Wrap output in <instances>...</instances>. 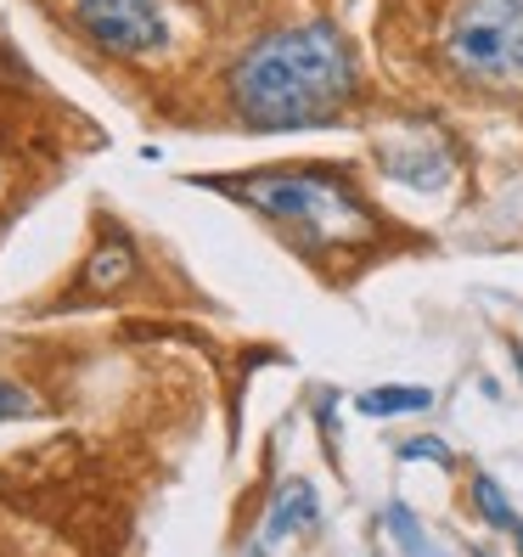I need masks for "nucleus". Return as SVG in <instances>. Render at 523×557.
<instances>
[{
	"instance_id": "obj_12",
	"label": "nucleus",
	"mask_w": 523,
	"mask_h": 557,
	"mask_svg": "<svg viewBox=\"0 0 523 557\" xmlns=\"http://www.w3.org/2000/svg\"><path fill=\"white\" fill-rule=\"evenodd\" d=\"M512 360H518V377H523V344H518V349H512Z\"/></svg>"
},
{
	"instance_id": "obj_7",
	"label": "nucleus",
	"mask_w": 523,
	"mask_h": 557,
	"mask_svg": "<svg viewBox=\"0 0 523 557\" xmlns=\"http://www.w3.org/2000/svg\"><path fill=\"white\" fill-rule=\"evenodd\" d=\"M473 507H478V518L489 523V530H501V535H512L518 541V552H523V518L512 512V502H507V490L489 479V473H473Z\"/></svg>"
},
{
	"instance_id": "obj_13",
	"label": "nucleus",
	"mask_w": 523,
	"mask_h": 557,
	"mask_svg": "<svg viewBox=\"0 0 523 557\" xmlns=\"http://www.w3.org/2000/svg\"><path fill=\"white\" fill-rule=\"evenodd\" d=\"M473 557H496V552H473Z\"/></svg>"
},
{
	"instance_id": "obj_9",
	"label": "nucleus",
	"mask_w": 523,
	"mask_h": 557,
	"mask_svg": "<svg viewBox=\"0 0 523 557\" xmlns=\"http://www.w3.org/2000/svg\"><path fill=\"white\" fill-rule=\"evenodd\" d=\"M434 395L416 383H388V388H372V395H361V411L366 417H400V411H428Z\"/></svg>"
},
{
	"instance_id": "obj_6",
	"label": "nucleus",
	"mask_w": 523,
	"mask_h": 557,
	"mask_svg": "<svg viewBox=\"0 0 523 557\" xmlns=\"http://www.w3.org/2000/svg\"><path fill=\"white\" fill-rule=\"evenodd\" d=\"M310 523H315V490L299 479V484H287L282 496H276V507L265 518V541H282L292 530H310Z\"/></svg>"
},
{
	"instance_id": "obj_10",
	"label": "nucleus",
	"mask_w": 523,
	"mask_h": 557,
	"mask_svg": "<svg viewBox=\"0 0 523 557\" xmlns=\"http://www.w3.org/2000/svg\"><path fill=\"white\" fill-rule=\"evenodd\" d=\"M400 462H439V468H450L456 456H450L445 440H428V434H422V440H406V445H400Z\"/></svg>"
},
{
	"instance_id": "obj_11",
	"label": "nucleus",
	"mask_w": 523,
	"mask_h": 557,
	"mask_svg": "<svg viewBox=\"0 0 523 557\" xmlns=\"http://www.w3.org/2000/svg\"><path fill=\"white\" fill-rule=\"evenodd\" d=\"M28 411H35V400H28L17 383H0V422H12V417H28Z\"/></svg>"
},
{
	"instance_id": "obj_8",
	"label": "nucleus",
	"mask_w": 523,
	"mask_h": 557,
	"mask_svg": "<svg viewBox=\"0 0 523 557\" xmlns=\"http://www.w3.org/2000/svg\"><path fill=\"white\" fill-rule=\"evenodd\" d=\"M383 530L395 535V546H400L406 557H445V546L428 541V530L416 523V512H411L406 502H388V507H383Z\"/></svg>"
},
{
	"instance_id": "obj_3",
	"label": "nucleus",
	"mask_w": 523,
	"mask_h": 557,
	"mask_svg": "<svg viewBox=\"0 0 523 557\" xmlns=\"http://www.w3.org/2000/svg\"><path fill=\"white\" fill-rule=\"evenodd\" d=\"M428 57L445 85L512 102L523 96V0H434Z\"/></svg>"
},
{
	"instance_id": "obj_4",
	"label": "nucleus",
	"mask_w": 523,
	"mask_h": 557,
	"mask_svg": "<svg viewBox=\"0 0 523 557\" xmlns=\"http://www.w3.org/2000/svg\"><path fill=\"white\" fill-rule=\"evenodd\" d=\"M74 23L90 46L113 57H158L170 46V12L163 0H74Z\"/></svg>"
},
{
	"instance_id": "obj_1",
	"label": "nucleus",
	"mask_w": 523,
	"mask_h": 557,
	"mask_svg": "<svg viewBox=\"0 0 523 557\" xmlns=\"http://www.w3.org/2000/svg\"><path fill=\"white\" fill-rule=\"evenodd\" d=\"M361 96V57L326 17L259 35L225 74V108L242 129H326Z\"/></svg>"
},
{
	"instance_id": "obj_2",
	"label": "nucleus",
	"mask_w": 523,
	"mask_h": 557,
	"mask_svg": "<svg viewBox=\"0 0 523 557\" xmlns=\"http://www.w3.org/2000/svg\"><path fill=\"white\" fill-rule=\"evenodd\" d=\"M214 191L248 203L253 214L276 220L292 237V248L321 259L326 248L354 253L372 232H377V209L361 198L338 163H287V170H265V175H242V181H214Z\"/></svg>"
},
{
	"instance_id": "obj_14",
	"label": "nucleus",
	"mask_w": 523,
	"mask_h": 557,
	"mask_svg": "<svg viewBox=\"0 0 523 557\" xmlns=\"http://www.w3.org/2000/svg\"><path fill=\"white\" fill-rule=\"evenodd\" d=\"M253 557H265V552H253Z\"/></svg>"
},
{
	"instance_id": "obj_5",
	"label": "nucleus",
	"mask_w": 523,
	"mask_h": 557,
	"mask_svg": "<svg viewBox=\"0 0 523 557\" xmlns=\"http://www.w3.org/2000/svg\"><path fill=\"white\" fill-rule=\"evenodd\" d=\"M377 163H383L388 181H406L416 191H439L450 181L456 152H450V141L439 136V129H411L406 141H383Z\"/></svg>"
}]
</instances>
